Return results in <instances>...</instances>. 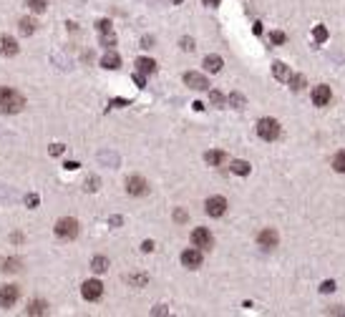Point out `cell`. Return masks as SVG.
I'll list each match as a JSON object with an SVG mask.
<instances>
[{
	"label": "cell",
	"mask_w": 345,
	"mask_h": 317,
	"mask_svg": "<svg viewBox=\"0 0 345 317\" xmlns=\"http://www.w3.org/2000/svg\"><path fill=\"white\" fill-rule=\"evenodd\" d=\"M270 41H272L275 46H280V43H285V33H280V30H275V33L270 35Z\"/></svg>",
	"instance_id": "cell-27"
},
{
	"label": "cell",
	"mask_w": 345,
	"mask_h": 317,
	"mask_svg": "<svg viewBox=\"0 0 345 317\" xmlns=\"http://www.w3.org/2000/svg\"><path fill=\"white\" fill-rule=\"evenodd\" d=\"M222 66H224V63H222V58H219V56H214V53L204 58V68H207L209 73H217V71H219Z\"/></svg>",
	"instance_id": "cell-16"
},
{
	"label": "cell",
	"mask_w": 345,
	"mask_h": 317,
	"mask_svg": "<svg viewBox=\"0 0 345 317\" xmlns=\"http://www.w3.org/2000/svg\"><path fill=\"white\" fill-rule=\"evenodd\" d=\"M3 269H5V272H15V269H20V262H18V259H8Z\"/></svg>",
	"instance_id": "cell-28"
},
{
	"label": "cell",
	"mask_w": 345,
	"mask_h": 317,
	"mask_svg": "<svg viewBox=\"0 0 345 317\" xmlns=\"http://www.w3.org/2000/svg\"><path fill=\"white\" fill-rule=\"evenodd\" d=\"M290 83H292V86H290L292 91H302V88H305V76H292Z\"/></svg>",
	"instance_id": "cell-25"
},
{
	"label": "cell",
	"mask_w": 345,
	"mask_h": 317,
	"mask_svg": "<svg viewBox=\"0 0 345 317\" xmlns=\"http://www.w3.org/2000/svg\"><path fill=\"white\" fill-rule=\"evenodd\" d=\"M257 134L264 141H275V139H280V124L275 121V118H259L257 121Z\"/></svg>",
	"instance_id": "cell-2"
},
{
	"label": "cell",
	"mask_w": 345,
	"mask_h": 317,
	"mask_svg": "<svg viewBox=\"0 0 345 317\" xmlns=\"http://www.w3.org/2000/svg\"><path fill=\"white\" fill-rule=\"evenodd\" d=\"M91 269H93V272H98V274H101V272H106V269H108V259H106V257H93Z\"/></svg>",
	"instance_id": "cell-23"
},
{
	"label": "cell",
	"mask_w": 345,
	"mask_h": 317,
	"mask_svg": "<svg viewBox=\"0 0 345 317\" xmlns=\"http://www.w3.org/2000/svg\"><path fill=\"white\" fill-rule=\"evenodd\" d=\"M204 158H207V164L219 166V164H224V151H207Z\"/></svg>",
	"instance_id": "cell-18"
},
{
	"label": "cell",
	"mask_w": 345,
	"mask_h": 317,
	"mask_svg": "<svg viewBox=\"0 0 345 317\" xmlns=\"http://www.w3.org/2000/svg\"><path fill=\"white\" fill-rule=\"evenodd\" d=\"M330 86H315L313 88V103L315 106H328L330 103Z\"/></svg>",
	"instance_id": "cell-11"
},
{
	"label": "cell",
	"mask_w": 345,
	"mask_h": 317,
	"mask_svg": "<svg viewBox=\"0 0 345 317\" xmlns=\"http://www.w3.org/2000/svg\"><path fill=\"white\" fill-rule=\"evenodd\" d=\"M242 101H245V98H242V96H240V93H232V103H235V106H240V103H242Z\"/></svg>",
	"instance_id": "cell-34"
},
{
	"label": "cell",
	"mask_w": 345,
	"mask_h": 317,
	"mask_svg": "<svg viewBox=\"0 0 345 317\" xmlns=\"http://www.w3.org/2000/svg\"><path fill=\"white\" fill-rule=\"evenodd\" d=\"M25 312H28V315H46V312H48V305H46V302H30Z\"/></svg>",
	"instance_id": "cell-19"
},
{
	"label": "cell",
	"mask_w": 345,
	"mask_h": 317,
	"mask_svg": "<svg viewBox=\"0 0 345 317\" xmlns=\"http://www.w3.org/2000/svg\"><path fill=\"white\" fill-rule=\"evenodd\" d=\"M51 154H53V156H61V154H63V146H61V144H53V146H51Z\"/></svg>",
	"instance_id": "cell-31"
},
{
	"label": "cell",
	"mask_w": 345,
	"mask_h": 317,
	"mask_svg": "<svg viewBox=\"0 0 345 317\" xmlns=\"http://www.w3.org/2000/svg\"><path fill=\"white\" fill-rule=\"evenodd\" d=\"M18 25H20V33H23V35H30V33H35V20H33V18H23Z\"/></svg>",
	"instance_id": "cell-22"
},
{
	"label": "cell",
	"mask_w": 345,
	"mask_h": 317,
	"mask_svg": "<svg viewBox=\"0 0 345 317\" xmlns=\"http://www.w3.org/2000/svg\"><path fill=\"white\" fill-rule=\"evenodd\" d=\"M18 53V43L10 35H0V56H15Z\"/></svg>",
	"instance_id": "cell-13"
},
{
	"label": "cell",
	"mask_w": 345,
	"mask_h": 317,
	"mask_svg": "<svg viewBox=\"0 0 345 317\" xmlns=\"http://www.w3.org/2000/svg\"><path fill=\"white\" fill-rule=\"evenodd\" d=\"M313 35H315V41H325V38H328V30H325L323 25H318V28L313 30Z\"/></svg>",
	"instance_id": "cell-26"
},
{
	"label": "cell",
	"mask_w": 345,
	"mask_h": 317,
	"mask_svg": "<svg viewBox=\"0 0 345 317\" xmlns=\"http://www.w3.org/2000/svg\"><path fill=\"white\" fill-rule=\"evenodd\" d=\"M56 237L58 239H76L79 237V222L66 217V219H58L56 222Z\"/></svg>",
	"instance_id": "cell-3"
},
{
	"label": "cell",
	"mask_w": 345,
	"mask_h": 317,
	"mask_svg": "<svg viewBox=\"0 0 345 317\" xmlns=\"http://www.w3.org/2000/svg\"><path fill=\"white\" fill-rule=\"evenodd\" d=\"M272 76L277 78V81H285V78H290V71H287V66L285 63H272Z\"/></svg>",
	"instance_id": "cell-17"
},
{
	"label": "cell",
	"mask_w": 345,
	"mask_h": 317,
	"mask_svg": "<svg viewBox=\"0 0 345 317\" xmlns=\"http://www.w3.org/2000/svg\"><path fill=\"white\" fill-rule=\"evenodd\" d=\"M101 66L103 68H108V71H113V68H119L121 66V58H119V53H113V51H108L103 58H101Z\"/></svg>",
	"instance_id": "cell-14"
},
{
	"label": "cell",
	"mask_w": 345,
	"mask_h": 317,
	"mask_svg": "<svg viewBox=\"0 0 345 317\" xmlns=\"http://www.w3.org/2000/svg\"><path fill=\"white\" fill-rule=\"evenodd\" d=\"M204 3H207V5H212V8H214V5H219V3H222V0H204Z\"/></svg>",
	"instance_id": "cell-37"
},
{
	"label": "cell",
	"mask_w": 345,
	"mask_h": 317,
	"mask_svg": "<svg viewBox=\"0 0 345 317\" xmlns=\"http://www.w3.org/2000/svg\"><path fill=\"white\" fill-rule=\"evenodd\" d=\"M204 207H207L209 217H222L227 212V199H224V196H209Z\"/></svg>",
	"instance_id": "cell-8"
},
{
	"label": "cell",
	"mask_w": 345,
	"mask_h": 317,
	"mask_svg": "<svg viewBox=\"0 0 345 317\" xmlns=\"http://www.w3.org/2000/svg\"><path fill=\"white\" fill-rule=\"evenodd\" d=\"M18 287L15 285H5V287H0V307L3 310H10L15 302H18Z\"/></svg>",
	"instance_id": "cell-4"
},
{
	"label": "cell",
	"mask_w": 345,
	"mask_h": 317,
	"mask_svg": "<svg viewBox=\"0 0 345 317\" xmlns=\"http://www.w3.org/2000/svg\"><path fill=\"white\" fill-rule=\"evenodd\" d=\"M191 244H194L197 249H209L212 247V234L204 227L194 229V232H191Z\"/></svg>",
	"instance_id": "cell-7"
},
{
	"label": "cell",
	"mask_w": 345,
	"mask_h": 317,
	"mask_svg": "<svg viewBox=\"0 0 345 317\" xmlns=\"http://www.w3.org/2000/svg\"><path fill=\"white\" fill-rule=\"evenodd\" d=\"M181 262H184V267H189V269H197V267L202 264V252H199V249H186V252L181 254Z\"/></svg>",
	"instance_id": "cell-12"
},
{
	"label": "cell",
	"mask_w": 345,
	"mask_h": 317,
	"mask_svg": "<svg viewBox=\"0 0 345 317\" xmlns=\"http://www.w3.org/2000/svg\"><path fill=\"white\" fill-rule=\"evenodd\" d=\"M81 295H84V300L93 302V300H98V297L103 295V285H101L98 280H88V282H84V287H81Z\"/></svg>",
	"instance_id": "cell-6"
},
{
	"label": "cell",
	"mask_w": 345,
	"mask_h": 317,
	"mask_svg": "<svg viewBox=\"0 0 345 317\" xmlns=\"http://www.w3.org/2000/svg\"><path fill=\"white\" fill-rule=\"evenodd\" d=\"M174 219H176V222H184L186 214H184V212H174Z\"/></svg>",
	"instance_id": "cell-36"
},
{
	"label": "cell",
	"mask_w": 345,
	"mask_h": 317,
	"mask_svg": "<svg viewBox=\"0 0 345 317\" xmlns=\"http://www.w3.org/2000/svg\"><path fill=\"white\" fill-rule=\"evenodd\" d=\"M134 81H136V86H144V73H139V71H136V76H134Z\"/></svg>",
	"instance_id": "cell-32"
},
{
	"label": "cell",
	"mask_w": 345,
	"mask_h": 317,
	"mask_svg": "<svg viewBox=\"0 0 345 317\" xmlns=\"http://www.w3.org/2000/svg\"><path fill=\"white\" fill-rule=\"evenodd\" d=\"M212 101H214V103H222L224 98H222V93H217V91H212Z\"/></svg>",
	"instance_id": "cell-33"
},
{
	"label": "cell",
	"mask_w": 345,
	"mask_h": 317,
	"mask_svg": "<svg viewBox=\"0 0 345 317\" xmlns=\"http://www.w3.org/2000/svg\"><path fill=\"white\" fill-rule=\"evenodd\" d=\"M184 83H186L189 88H194V91H207V88H209L207 78L199 76V73H186V76H184Z\"/></svg>",
	"instance_id": "cell-9"
},
{
	"label": "cell",
	"mask_w": 345,
	"mask_h": 317,
	"mask_svg": "<svg viewBox=\"0 0 345 317\" xmlns=\"http://www.w3.org/2000/svg\"><path fill=\"white\" fill-rule=\"evenodd\" d=\"M126 191H129L131 196H144V194L149 191V184H146L144 176H129V179H126Z\"/></svg>",
	"instance_id": "cell-5"
},
{
	"label": "cell",
	"mask_w": 345,
	"mask_h": 317,
	"mask_svg": "<svg viewBox=\"0 0 345 317\" xmlns=\"http://www.w3.org/2000/svg\"><path fill=\"white\" fill-rule=\"evenodd\" d=\"M25 202H28L30 207H35V204H38V196H35V194H30V196H28V199H25Z\"/></svg>",
	"instance_id": "cell-35"
},
{
	"label": "cell",
	"mask_w": 345,
	"mask_h": 317,
	"mask_svg": "<svg viewBox=\"0 0 345 317\" xmlns=\"http://www.w3.org/2000/svg\"><path fill=\"white\" fill-rule=\"evenodd\" d=\"M250 171H252V166L247 161H235L232 164V174H237V176H247Z\"/></svg>",
	"instance_id": "cell-20"
},
{
	"label": "cell",
	"mask_w": 345,
	"mask_h": 317,
	"mask_svg": "<svg viewBox=\"0 0 345 317\" xmlns=\"http://www.w3.org/2000/svg\"><path fill=\"white\" fill-rule=\"evenodd\" d=\"M96 28H98L101 33H111V20H98Z\"/></svg>",
	"instance_id": "cell-29"
},
{
	"label": "cell",
	"mask_w": 345,
	"mask_h": 317,
	"mask_svg": "<svg viewBox=\"0 0 345 317\" xmlns=\"http://www.w3.org/2000/svg\"><path fill=\"white\" fill-rule=\"evenodd\" d=\"M25 98L13 88H0V113H18L23 111Z\"/></svg>",
	"instance_id": "cell-1"
},
{
	"label": "cell",
	"mask_w": 345,
	"mask_h": 317,
	"mask_svg": "<svg viewBox=\"0 0 345 317\" xmlns=\"http://www.w3.org/2000/svg\"><path fill=\"white\" fill-rule=\"evenodd\" d=\"M136 68H139V73H154V71H157V61H151V58H139V61H136Z\"/></svg>",
	"instance_id": "cell-15"
},
{
	"label": "cell",
	"mask_w": 345,
	"mask_h": 317,
	"mask_svg": "<svg viewBox=\"0 0 345 317\" xmlns=\"http://www.w3.org/2000/svg\"><path fill=\"white\" fill-rule=\"evenodd\" d=\"M333 169L340 171V174H345V149L335 154V158H333Z\"/></svg>",
	"instance_id": "cell-21"
},
{
	"label": "cell",
	"mask_w": 345,
	"mask_h": 317,
	"mask_svg": "<svg viewBox=\"0 0 345 317\" xmlns=\"http://www.w3.org/2000/svg\"><path fill=\"white\" fill-rule=\"evenodd\" d=\"M25 5H28V8L33 10V13H43L48 3H46V0H28V3H25Z\"/></svg>",
	"instance_id": "cell-24"
},
{
	"label": "cell",
	"mask_w": 345,
	"mask_h": 317,
	"mask_svg": "<svg viewBox=\"0 0 345 317\" xmlns=\"http://www.w3.org/2000/svg\"><path fill=\"white\" fill-rule=\"evenodd\" d=\"M320 290H323V292H333V290H335V282H333V280H328V282H323V285H320Z\"/></svg>",
	"instance_id": "cell-30"
},
{
	"label": "cell",
	"mask_w": 345,
	"mask_h": 317,
	"mask_svg": "<svg viewBox=\"0 0 345 317\" xmlns=\"http://www.w3.org/2000/svg\"><path fill=\"white\" fill-rule=\"evenodd\" d=\"M257 242H259V247H275L277 242H280V234L275 232V229H264V232H259V237H257Z\"/></svg>",
	"instance_id": "cell-10"
}]
</instances>
